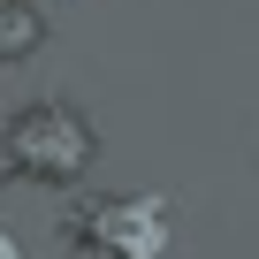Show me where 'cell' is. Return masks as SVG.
<instances>
[{"label": "cell", "instance_id": "cell-1", "mask_svg": "<svg viewBox=\"0 0 259 259\" xmlns=\"http://www.w3.org/2000/svg\"><path fill=\"white\" fill-rule=\"evenodd\" d=\"M92 153H99L92 130H84L69 107H54V99H46V107H23V114L8 122V160H16L23 176L38 168L46 183H69V176L92 168Z\"/></svg>", "mask_w": 259, "mask_h": 259}, {"label": "cell", "instance_id": "cell-4", "mask_svg": "<svg viewBox=\"0 0 259 259\" xmlns=\"http://www.w3.org/2000/svg\"><path fill=\"white\" fill-rule=\"evenodd\" d=\"M0 259H23V251H16V244H8V236H0Z\"/></svg>", "mask_w": 259, "mask_h": 259}, {"label": "cell", "instance_id": "cell-2", "mask_svg": "<svg viewBox=\"0 0 259 259\" xmlns=\"http://www.w3.org/2000/svg\"><path fill=\"white\" fill-rule=\"evenodd\" d=\"M99 236L122 244V259H160V198H122L99 213Z\"/></svg>", "mask_w": 259, "mask_h": 259}, {"label": "cell", "instance_id": "cell-3", "mask_svg": "<svg viewBox=\"0 0 259 259\" xmlns=\"http://www.w3.org/2000/svg\"><path fill=\"white\" fill-rule=\"evenodd\" d=\"M38 46V8L31 0H0V61H16Z\"/></svg>", "mask_w": 259, "mask_h": 259}]
</instances>
